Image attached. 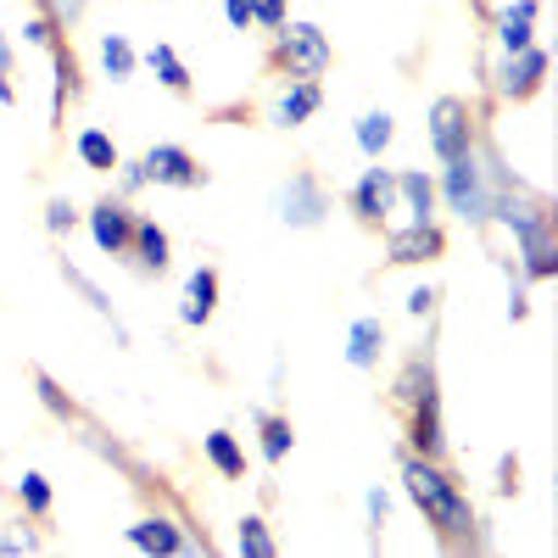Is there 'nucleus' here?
Segmentation results:
<instances>
[{"mask_svg": "<svg viewBox=\"0 0 558 558\" xmlns=\"http://www.w3.org/2000/svg\"><path fill=\"white\" fill-rule=\"evenodd\" d=\"M397 475H402L408 502L425 514L436 547H447V553H486V547H492L486 520L475 514L470 492L458 486V475L447 470L441 458H418V452L397 447Z\"/></svg>", "mask_w": 558, "mask_h": 558, "instance_id": "1", "label": "nucleus"}, {"mask_svg": "<svg viewBox=\"0 0 558 558\" xmlns=\"http://www.w3.org/2000/svg\"><path fill=\"white\" fill-rule=\"evenodd\" d=\"M268 39H274L268 45V68L279 78H324L336 68V45H330V34H324L318 23H291L286 17Z\"/></svg>", "mask_w": 558, "mask_h": 558, "instance_id": "2", "label": "nucleus"}, {"mask_svg": "<svg viewBox=\"0 0 558 558\" xmlns=\"http://www.w3.org/2000/svg\"><path fill=\"white\" fill-rule=\"evenodd\" d=\"M486 129V107H475L470 96H436L425 112V134H430V151L436 162H458L475 151V140Z\"/></svg>", "mask_w": 558, "mask_h": 558, "instance_id": "3", "label": "nucleus"}, {"mask_svg": "<svg viewBox=\"0 0 558 558\" xmlns=\"http://www.w3.org/2000/svg\"><path fill=\"white\" fill-rule=\"evenodd\" d=\"M436 196L447 213H458L470 229H492V184L481 173V157H458V162H441V179H436Z\"/></svg>", "mask_w": 558, "mask_h": 558, "instance_id": "4", "label": "nucleus"}, {"mask_svg": "<svg viewBox=\"0 0 558 558\" xmlns=\"http://www.w3.org/2000/svg\"><path fill=\"white\" fill-rule=\"evenodd\" d=\"M123 542L134 553H151V558H179V553H213V536L202 525H191L184 514H140L134 525H123Z\"/></svg>", "mask_w": 558, "mask_h": 558, "instance_id": "5", "label": "nucleus"}, {"mask_svg": "<svg viewBox=\"0 0 558 558\" xmlns=\"http://www.w3.org/2000/svg\"><path fill=\"white\" fill-rule=\"evenodd\" d=\"M547 68H553V57L542 51V45H525V51H514V57H497L486 68V96L497 107H525V101L542 96Z\"/></svg>", "mask_w": 558, "mask_h": 558, "instance_id": "6", "label": "nucleus"}, {"mask_svg": "<svg viewBox=\"0 0 558 558\" xmlns=\"http://www.w3.org/2000/svg\"><path fill=\"white\" fill-rule=\"evenodd\" d=\"M274 213H279V223H286V229H324V223H330V213H336V202H330V191H324V179L313 168H296L286 184H279Z\"/></svg>", "mask_w": 558, "mask_h": 558, "instance_id": "7", "label": "nucleus"}, {"mask_svg": "<svg viewBox=\"0 0 558 558\" xmlns=\"http://www.w3.org/2000/svg\"><path fill=\"white\" fill-rule=\"evenodd\" d=\"M347 207L363 229H375V235H386V229L397 223V173L391 168H363L357 184L347 191Z\"/></svg>", "mask_w": 558, "mask_h": 558, "instance_id": "8", "label": "nucleus"}, {"mask_svg": "<svg viewBox=\"0 0 558 558\" xmlns=\"http://www.w3.org/2000/svg\"><path fill=\"white\" fill-rule=\"evenodd\" d=\"M140 168H146V184H162V191H207V179H213L191 151L173 146V140H157V146L140 151Z\"/></svg>", "mask_w": 558, "mask_h": 558, "instance_id": "9", "label": "nucleus"}, {"mask_svg": "<svg viewBox=\"0 0 558 558\" xmlns=\"http://www.w3.org/2000/svg\"><path fill=\"white\" fill-rule=\"evenodd\" d=\"M447 257L441 223H391L386 229V268H430Z\"/></svg>", "mask_w": 558, "mask_h": 558, "instance_id": "10", "label": "nucleus"}, {"mask_svg": "<svg viewBox=\"0 0 558 558\" xmlns=\"http://www.w3.org/2000/svg\"><path fill=\"white\" fill-rule=\"evenodd\" d=\"M78 447H89L96 458H107L112 470H123V475L134 481V492H146V497H157V492H162V475L151 470V463L140 458V452H129V447H123L112 430H101L96 418H84V425H78Z\"/></svg>", "mask_w": 558, "mask_h": 558, "instance_id": "11", "label": "nucleus"}, {"mask_svg": "<svg viewBox=\"0 0 558 558\" xmlns=\"http://www.w3.org/2000/svg\"><path fill=\"white\" fill-rule=\"evenodd\" d=\"M84 218V229H89V241H96V252L101 257H129V235H134V207H129V196H101L89 213H78Z\"/></svg>", "mask_w": 558, "mask_h": 558, "instance_id": "12", "label": "nucleus"}, {"mask_svg": "<svg viewBox=\"0 0 558 558\" xmlns=\"http://www.w3.org/2000/svg\"><path fill=\"white\" fill-rule=\"evenodd\" d=\"M402 447L418 458H441L447 463V418H441V391H425L418 402L402 408Z\"/></svg>", "mask_w": 558, "mask_h": 558, "instance_id": "13", "label": "nucleus"}, {"mask_svg": "<svg viewBox=\"0 0 558 558\" xmlns=\"http://www.w3.org/2000/svg\"><path fill=\"white\" fill-rule=\"evenodd\" d=\"M45 57H51V129H62L68 123V107L84 96V62H78L68 34H57L51 45H45Z\"/></svg>", "mask_w": 558, "mask_h": 558, "instance_id": "14", "label": "nucleus"}, {"mask_svg": "<svg viewBox=\"0 0 558 558\" xmlns=\"http://www.w3.org/2000/svg\"><path fill=\"white\" fill-rule=\"evenodd\" d=\"M425 391H441V375H436V318H430L425 347H413V352H408V363L397 368V380H391V408L402 413L408 402H418Z\"/></svg>", "mask_w": 558, "mask_h": 558, "instance_id": "15", "label": "nucleus"}, {"mask_svg": "<svg viewBox=\"0 0 558 558\" xmlns=\"http://www.w3.org/2000/svg\"><path fill=\"white\" fill-rule=\"evenodd\" d=\"M140 279H162L173 268V235L157 218H134V235H129V257H123Z\"/></svg>", "mask_w": 558, "mask_h": 558, "instance_id": "16", "label": "nucleus"}, {"mask_svg": "<svg viewBox=\"0 0 558 558\" xmlns=\"http://www.w3.org/2000/svg\"><path fill=\"white\" fill-rule=\"evenodd\" d=\"M218 296H223V279H218L213 263L184 274V291H179V324L184 330H207L213 313H218Z\"/></svg>", "mask_w": 558, "mask_h": 558, "instance_id": "17", "label": "nucleus"}, {"mask_svg": "<svg viewBox=\"0 0 558 558\" xmlns=\"http://www.w3.org/2000/svg\"><path fill=\"white\" fill-rule=\"evenodd\" d=\"M386 347H391L386 318L363 313V318H352V324H347V347H341V357H347V368H357V375H375L380 357H386Z\"/></svg>", "mask_w": 558, "mask_h": 558, "instance_id": "18", "label": "nucleus"}, {"mask_svg": "<svg viewBox=\"0 0 558 558\" xmlns=\"http://www.w3.org/2000/svg\"><path fill=\"white\" fill-rule=\"evenodd\" d=\"M397 213H402V223H436L441 196H436V179L425 168H402L397 173Z\"/></svg>", "mask_w": 558, "mask_h": 558, "instance_id": "19", "label": "nucleus"}, {"mask_svg": "<svg viewBox=\"0 0 558 558\" xmlns=\"http://www.w3.org/2000/svg\"><path fill=\"white\" fill-rule=\"evenodd\" d=\"M57 274H62L68 286H73V291L84 296V307H89V313H96V318L107 324V330H112V341H118V347H134V341H129V324L118 318V307L107 302V291H101L96 279H89V274H84V268H78L73 257H57Z\"/></svg>", "mask_w": 558, "mask_h": 558, "instance_id": "20", "label": "nucleus"}, {"mask_svg": "<svg viewBox=\"0 0 558 558\" xmlns=\"http://www.w3.org/2000/svg\"><path fill=\"white\" fill-rule=\"evenodd\" d=\"M324 112V84L318 78H286V96L274 101V129H302Z\"/></svg>", "mask_w": 558, "mask_h": 558, "instance_id": "21", "label": "nucleus"}, {"mask_svg": "<svg viewBox=\"0 0 558 558\" xmlns=\"http://www.w3.org/2000/svg\"><path fill=\"white\" fill-rule=\"evenodd\" d=\"M252 425H257V452L268 470H279V463L291 458L296 447V425H291V413H268V408H252Z\"/></svg>", "mask_w": 558, "mask_h": 558, "instance_id": "22", "label": "nucleus"}, {"mask_svg": "<svg viewBox=\"0 0 558 558\" xmlns=\"http://www.w3.org/2000/svg\"><path fill=\"white\" fill-rule=\"evenodd\" d=\"M34 397H39V408L51 413L62 430H78L84 418H89V408H84L78 397H68V386L51 375V368H34Z\"/></svg>", "mask_w": 558, "mask_h": 558, "instance_id": "23", "label": "nucleus"}, {"mask_svg": "<svg viewBox=\"0 0 558 558\" xmlns=\"http://www.w3.org/2000/svg\"><path fill=\"white\" fill-rule=\"evenodd\" d=\"M202 458L213 463L223 481H246V447H241L235 430H223V425L207 430V436H202Z\"/></svg>", "mask_w": 558, "mask_h": 558, "instance_id": "24", "label": "nucleus"}, {"mask_svg": "<svg viewBox=\"0 0 558 558\" xmlns=\"http://www.w3.org/2000/svg\"><path fill=\"white\" fill-rule=\"evenodd\" d=\"M12 497H17V508H23L34 525H45V520L57 514V492H51V481H45V470H23L12 481Z\"/></svg>", "mask_w": 558, "mask_h": 558, "instance_id": "25", "label": "nucleus"}, {"mask_svg": "<svg viewBox=\"0 0 558 558\" xmlns=\"http://www.w3.org/2000/svg\"><path fill=\"white\" fill-rule=\"evenodd\" d=\"M73 157L89 168V173H112L118 162H123V151H118V140L107 134V129H96V123H89V129H78L73 134Z\"/></svg>", "mask_w": 558, "mask_h": 558, "instance_id": "26", "label": "nucleus"}, {"mask_svg": "<svg viewBox=\"0 0 558 558\" xmlns=\"http://www.w3.org/2000/svg\"><path fill=\"white\" fill-rule=\"evenodd\" d=\"M140 68H151L168 96H191V89H196V84H191V68H184V57L173 51V45H162V39L151 45L146 57H140Z\"/></svg>", "mask_w": 558, "mask_h": 558, "instance_id": "27", "label": "nucleus"}, {"mask_svg": "<svg viewBox=\"0 0 558 558\" xmlns=\"http://www.w3.org/2000/svg\"><path fill=\"white\" fill-rule=\"evenodd\" d=\"M352 140H357V151H363L368 162H380V157L391 151V140H397V118H391L386 107L363 112V118L352 123Z\"/></svg>", "mask_w": 558, "mask_h": 558, "instance_id": "28", "label": "nucleus"}, {"mask_svg": "<svg viewBox=\"0 0 558 558\" xmlns=\"http://www.w3.org/2000/svg\"><path fill=\"white\" fill-rule=\"evenodd\" d=\"M96 51H101V73H107L112 84H129V78L140 73V51L129 45V34H101Z\"/></svg>", "mask_w": 558, "mask_h": 558, "instance_id": "29", "label": "nucleus"}, {"mask_svg": "<svg viewBox=\"0 0 558 558\" xmlns=\"http://www.w3.org/2000/svg\"><path fill=\"white\" fill-rule=\"evenodd\" d=\"M235 553H241V558H279V536L268 531L263 514H246V520L235 525Z\"/></svg>", "mask_w": 558, "mask_h": 558, "instance_id": "30", "label": "nucleus"}, {"mask_svg": "<svg viewBox=\"0 0 558 558\" xmlns=\"http://www.w3.org/2000/svg\"><path fill=\"white\" fill-rule=\"evenodd\" d=\"M492 263H497L502 279H508V324H525V318H531V279L520 274L514 257H492Z\"/></svg>", "mask_w": 558, "mask_h": 558, "instance_id": "31", "label": "nucleus"}, {"mask_svg": "<svg viewBox=\"0 0 558 558\" xmlns=\"http://www.w3.org/2000/svg\"><path fill=\"white\" fill-rule=\"evenodd\" d=\"M363 514H368V547H380L386 520H391V492H386V486H368V492H363Z\"/></svg>", "mask_w": 558, "mask_h": 558, "instance_id": "32", "label": "nucleus"}, {"mask_svg": "<svg viewBox=\"0 0 558 558\" xmlns=\"http://www.w3.org/2000/svg\"><path fill=\"white\" fill-rule=\"evenodd\" d=\"M34 553H45V536H39V531H28L23 520L0 531V558H34Z\"/></svg>", "mask_w": 558, "mask_h": 558, "instance_id": "33", "label": "nucleus"}, {"mask_svg": "<svg viewBox=\"0 0 558 558\" xmlns=\"http://www.w3.org/2000/svg\"><path fill=\"white\" fill-rule=\"evenodd\" d=\"M73 229H78V207L68 202V196H51V202H45V235H73Z\"/></svg>", "mask_w": 558, "mask_h": 558, "instance_id": "34", "label": "nucleus"}, {"mask_svg": "<svg viewBox=\"0 0 558 558\" xmlns=\"http://www.w3.org/2000/svg\"><path fill=\"white\" fill-rule=\"evenodd\" d=\"M34 7H39L45 17H57V28L68 34V28H78V23H84V12H89V0H34Z\"/></svg>", "mask_w": 558, "mask_h": 558, "instance_id": "35", "label": "nucleus"}, {"mask_svg": "<svg viewBox=\"0 0 558 558\" xmlns=\"http://www.w3.org/2000/svg\"><path fill=\"white\" fill-rule=\"evenodd\" d=\"M62 28H57V17H45L39 7L28 12V23H23V45H34V51H45V45H51Z\"/></svg>", "mask_w": 558, "mask_h": 558, "instance_id": "36", "label": "nucleus"}, {"mask_svg": "<svg viewBox=\"0 0 558 558\" xmlns=\"http://www.w3.org/2000/svg\"><path fill=\"white\" fill-rule=\"evenodd\" d=\"M291 17V7L286 0H252V28H263V34H274L279 23Z\"/></svg>", "mask_w": 558, "mask_h": 558, "instance_id": "37", "label": "nucleus"}, {"mask_svg": "<svg viewBox=\"0 0 558 558\" xmlns=\"http://www.w3.org/2000/svg\"><path fill=\"white\" fill-rule=\"evenodd\" d=\"M12 68H17V51H12V39H0V107H17V84H12Z\"/></svg>", "mask_w": 558, "mask_h": 558, "instance_id": "38", "label": "nucleus"}, {"mask_svg": "<svg viewBox=\"0 0 558 558\" xmlns=\"http://www.w3.org/2000/svg\"><path fill=\"white\" fill-rule=\"evenodd\" d=\"M402 307H408V318H436V307H441V291H436V286H413Z\"/></svg>", "mask_w": 558, "mask_h": 558, "instance_id": "39", "label": "nucleus"}, {"mask_svg": "<svg viewBox=\"0 0 558 558\" xmlns=\"http://www.w3.org/2000/svg\"><path fill=\"white\" fill-rule=\"evenodd\" d=\"M497 497H520V458L514 452L497 458Z\"/></svg>", "mask_w": 558, "mask_h": 558, "instance_id": "40", "label": "nucleus"}, {"mask_svg": "<svg viewBox=\"0 0 558 558\" xmlns=\"http://www.w3.org/2000/svg\"><path fill=\"white\" fill-rule=\"evenodd\" d=\"M112 173H118V196H134V191H146V168H140V157H134V162H118Z\"/></svg>", "mask_w": 558, "mask_h": 558, "instance_id": "41", "label": "nucleus"}, {"mask_svg": "<svg viewBox=\"0 0 558 558\" xmlns=\"http://www.w3.org/2000/svg\"><path fill=\"white\" fill-rule=\"evenodd\" d=\"M218 7H223V23L235 34H252V0H218Z\"/></svg>", "mask_w": 558, "mask_h": 558, "instance_id": "42", "label": "nucleus"}]
</instances>
